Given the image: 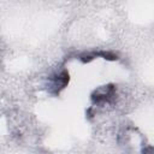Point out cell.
Instances as JSON below:
<instances>
[{
  "label": "cell",
  "instance_id": "1",
  "mask_svg": "<svg viewBox=\"0 0 154 154\" xmlns=\"http://www.w3.org/2000/svg\"><path fill=\"white\" fill-rule=\"evenodd\" d=\"M113 96H114V87L109 84V85H105L95 90L91 95V100L95 103H100V102L109 101V99Z\"/></svg>",
  "mask_w": 154,
  "mask_h": 154
},
{
  "label": "cell",
  "instance_id": "2",
  "mask_svg": "<svg viewBox=\"0 0 154 154\" xmlns=\"http://www.w3.org/2000/svg\"><path fill=\"white\" fill-rule=\"evenodd\" d=\"M67 83H69V73L66 71H63V72H60L59 75H57L53 78L52 87L55 88V93H59V90L65 88Z\"/></svg>",
  "mask_w": 154,
  "mask_h": 154
},
{
  "label": "cell",
  "instance_id": "3",
  "mask_svg": "<svg viewBox=\"0 0 154 154\" xmlns=\"http://www.w3.org/2000/svg\"><path fill=\"white\" fill-rule=\"evenodd\" d=\"M143 154H154V147H147L143 149Z\"/></svg>",
  "mask_w": 154,
  "mask_h": 154
}]
</instances>
